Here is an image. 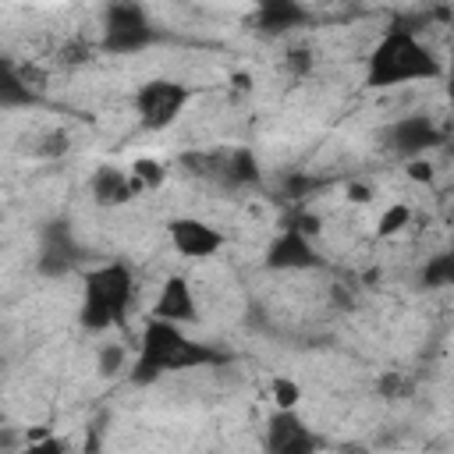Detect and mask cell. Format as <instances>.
Returning a JSON list of instances; mask_svg holds the SVG:
<instances>
[{"label":"cell","mask_w":454,"mask_h":454,"mask_svg":"<svg viewBox=\"0 0 454 454\" xmlns=\"http://www.w3.org/2000/svg\"><path fill=\"white\" fill-rule=\"evenodd\" d=\"M131 298H135V277L128 273V266H121V262L99 266L96 273L85 277L82 323L89 330H110L124 316Z\"/></svg>","instance_id":"cell-1"},{"label":"cell","mask_w":454,"mask_h":454,"mask_svg":"<svg viewBox=\"0 0 454 454\" xmlns=\"http://www.w3.org/2000/svg\"><path fill=\"white\" fill-rule=\"evenodd\" d=\"M440 67L433 64L429 50L419 46V39L411 32H390L372 60H369V78L387 89V85H404V82H419V78H433Z\"/></svg>","instance_id":"cell-2"},{"label":"cell","mask_w":454,"mask_h":454,"mask_svg":"<svg viewBox=\"0 0 454 454\" xmlns=\"http://www.w3.org/2000/svg\"><path fill=\"white\" fill-rule=\"evenodd\" d=\"M184 103H188V89L177 82H145L135 99L142 128H167L181 114Z\"/></svg>","instance_id":"cell-3"},{"label":"cell","mask_w":454,"mask_h":454,"mask_svg":"<svg viewBox=\"0 0 454 454\" xmlns=\"http://www.w3.org/2000/svg\"><path fill=\"white\" fill-rule=\"evenodd\" d=\"M170 245L184 259H206L223 245V234L213 231L209 223L195 220V216H181V220L170 223Z\"/></svg>","instance_id":"cell-4"},{"label":"cell","mask_w":454,"mask_h":454,"mask_svg":"<svg viewBox=\"0 0 454 454\" xmlns=\"http://www.w3.org/2000/svg\"><path fill=\"white\" fill-rule=\"evenodd\" d=\"M195 312H199V301H195L192 284L184 277H167L160 284V294H156L149 316H160L170 323H188V319H195Z\"/></svg>","instance_id":"cell-5"},{"label":"cell","mask_w":454,"mask_h":454,"mask_svg":"<svg viewBox=\"0 0 454 454\" xmlns=\"http://www.w3.org/2000/svg\"><path fill=\"white\" fill-rule=\"evenodd\" d=\"M106 39H110V46H117V50H135V46H142V43L149 39L142 7H135V4H114V7H110V18H106Z\"/></svg>","instance_id":"cell-6"},{"label":"cell","mask_w":454,"mask_h":454,"mask_svg":"<svg viewBox=\"0 0 454 454\" xmlns=\"http://www.w3.org/2000/svg\"><path fill=\"white\" fill-rule=\"evenodd\" d=\"M89 188H92V199H96L99 206H124L128 199H135V195H138V192H135V184H131V174L110 170V167L96 170V174H92V181H89Z\"/></svg>","instance_id":"cell-7"},{"label":"cell","mask_w":454,"mask_h":454,"mask_svg":"<svg viewBox=\"0 0 454 454\" xmlns=\"http://www.w3.org/2000/svg\"><path fill=\"white\" fill-rule=\"evenodd\" d=\"M411 220H415V209H411L408 202H390V206L380 213V220H376V238H394V234L408 231Z\"/></svg>","instance_id":"cell-8"},{"label":"cell","mask_w":454,"mask_h":454,"mask_svg":"<svg viewBox=\"0 0 454 454\" xmlns=\"http://www.w3.org/2000/svg\"><path fill=\"white\" fill-rule=\"evenodd\" d=\"M131 184H135L138 195H142V192H153V188H163V184H167V170H163V163H156L153 156L135 160V163H131Z\"/></svg>","instance_id":"cell-9"},{"label":"cell","mask_w":454,"mask_h":454,"mask_svg":"<svg viewBox=\"0 0 454 454\" xmlns=\"http://www.w3.org/2000/svg\"><path fill=\"white\" fill-rule=\"evenodd\" d=\"M270 397H273L277 411H294L298 401H301V387L294 380H287V376H277L273 387H270Z\"/></svg>","instance_id":"cell-10"},{"label":"cell","mask_w":454,"mask_h":454,"mask_svg":"<svg viewBox=\"0 0 454 454\" xmlns=\"http://www.w3.org/2000/svg\"><path fill=\"white\" fill-rule=\"evenodd\" d=\"M124 365V348L121 344H106L99 355V372H117Z\"/></svg>","instance_id":"cell-11"}]
</instances>
